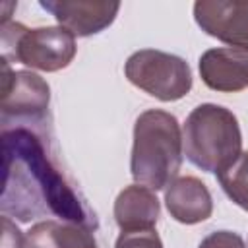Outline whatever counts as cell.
Returning a JSON list of instances; mask_svg holds the SVG:
<instances>
[{
    "label": "cell",
    "mask_w": 248,
    "mask_h": 248,
    "mask_svg": "<svg viewBox=\"0 0 248 248\" xmlns=\"http://www.w3.org/2000/svg\"><path fill=\"white\" fill-rule=\"evenodd\" d=\"M0 46L4 60L43 72H58L76 56V37L64 27L29 29L23 23L8 21L0 27Z\"/></svg>",
    "instance_id": "4"
},
{
    "label": "cell",
    "mask_w": 248,
    "mask_h": 248,
    "mask_svg": "<svg viewBox=\"0 0 248 248\" xmlns=\"http://www.w3.org/2000/svg\"><path fill=\"white\" fill-rule=\"evenodd\" d=\"M114 248H163V242L155 229L126 231V232H120Z\"/></svg>",
    "instance_id": "14"
},
{
    "label": "cell",
    "mask_w": 248,
    "mask_h": 248,
    "mask_svg": "<svg viewBox=\"0 0 248 248\" xmlns=\"http://www.w3.org/2000/svg\"><path fill=\"white\" fill-rule=\"evenodd\" d=\"M25 248H97L93 229L62 219H45L25 232Z\"/></svg>",
    "instance_id": "12"
},
{
    "label": "cell",
    "mask_w": 248,
    "mask_h": 248,
    "mask_svg": "<svg viewBox=\"0 0 248 248\" xmlns=\"http://www.w3.org/2000/svg\"><path fill=\"white\" fill-rule=\"evenodd\" d=\"M124 74L130 83L163 103L178 101L192 89L188 62L176 54L155 48H141L130 54L124 64Z\"/></svg>",
    "instance_id": "6"
},
{
    "label": "cell",
    "mask_w": 248,
    "mask_h": 248,
    "mask_svg": "<svg viewBox=\"0 0 248 248\" xmlns=\"http://www.w3.org/2000/svg\"><path fill=\"white\" fill-rule=\"evenodd\" d=\"M194 19L209 37L248 54V0H200Z\"/></svg>",
    "instance_id": "7"
},
{
    "label": "cell",
    "mask_w": 248,
    "mask_h": 248,
    "mask_svg": "<svg viewBox=\"0 0 248 248\" xmlns=\"http://www.w3.org/2000/svg\"><path fill=\"white\" fill-rule=\"evenodd\" d=\"M165 205L182 225H196L211 217L213 200L207 186L196 176H176L165 188Z\"/></svg>",
    "instance_id": "10"
},
{
    "label": "cell",
    "mask_w": 248,
    "mask_h": 248,
    "mask_svg": "<svg viewBox=\"0 0 248 248\" xmlns=\"http://www.w3.org/2000/svg\"><path fill=\"white\" fill-rule=\"evenodd\" d=\"M198 248H246V244L240 238V234L232 231H215L207 234Z\"/></svg>",
    "instance_id": "15"
},
{
    "label": "cell",
    "mask_w": 248,
    "mask_h": 248,
    "mask_svg": "<svg viewBox=\"0 0 248 248\" xmlns=\"http://www.w3.org/2000/svg\"><path fill=\"white\" fill-rule=\"evenodd\" d=\"M182 145L192 165L205 172L219 174L242 153L238 120L221 105H198L184 122Z\"/></svg>",
    "instance_id": "3"
},
{
    "label": "cell",
    "mask_w": 248,
    "mask_h": 248,
    "mask_svg": "<svg viewBox=\"0 0 248 248\" xmlns=\"http://www.w3.org/2000/svg\"><path fill=\"white\" fill-rule=\"evenodd\" d=\"M198 68L202 81L213 91L236 93L248 87V54L236 48H209L200 56Z\"/></svg>",
    "instance_id": "9"
},
{
    "label": "cell",
    "mask_w": 248,
    "mask_h": 248,
    "mask_svg": "<svg viewBox=\"0 0 248 248\" xmlns=\"http://www.w3.org/2000/svg\"><path fill=\"white\" fill-rule=\"evenodd\" d=\"M217 180L225 194L244 211H248V151L240 153L238 159L217 174Z\"/></svg>",
    "instance_id": "13"
},
{
    "label": "cell",
    "mask_w": 248,
    "mask_h": 248,
    "mask_svg": "<svg viewBox=\"0 0 248 248\" xmlns=\"http://www.w3.org/2000/svg\"><path fill=\"white\" fill-rule=\"evenodd\" d=\"M43 10L50 12L60 27L68 29L74 37H89L107 29L118 10V2L105 0H41Z\"/></svg>",
    "instance_id": "8"
},
{
    "label": "cell",
    "mask_w": 248,
    "mask_h": 248,
    "mask_svg": "<svg viewBox=\"0 0 248 248\" xmlns=\"http://www.w3.org/2000/svg\"><path fill=\"white\" fill-rule=\"evenodd\" d=\"M0 248H25V236L17 229V225L2 215V238H0Z\"/></svg>",
    "instance_id": "16"
},
{
    "label": "cell",
    "mask_w": 248,
    "mask_h": 248,
    "mask_svg": "<svg viewBox=\"0 0 248 248\" xmlns=\"http://www.w3.org/2000/svg\"><path fill=\"white\" fill-rule=\"evenodd\" d=\"M0 211L21 223L58 217L97 229L95 213L50 157L45 130L29 126L2 128Z\"/></svg>",
    "instance_id": "1"
},
{
    "label": "cell",
    "mask_w": 248,
    "mask_h": 248,
    "mask_svg": "<svg viewBox=\"0 0 248 248\" xmlns=\"http://www.w3.org/2000/svg\"><path fill=\"white\" fill-rule=\"evenodd\" d=\"M16 2H2L0 4V16H2V23H8L10 21V12L16 10Z\"/></svg>",
    "instance_id": "17"
},
{
    "label": "cell",
    "mask_w": 248,
    "mask_h": 248,
    "mask_svg": "<svg viewBox=\"0 0 248 248\" xmlns=\"http://www.w3.org/2000/svg\"><path fill=\"white\" fill-rule=\"evenodd\" d=\"M0 120L2 128L29 126L45 130L50 103L48 83L33 72L12 70L8 60H0Z\"/></svg>",
    "instance_id": "5"
},
{
    "label": "cell",
    "mask_w": 248,
    "mask_h": 248,
    "mask_svg": "<svg viewBox=\"0 0 248 248\" xmlns=\"http://www.w3.org/2000/svg\"><path fill=\"white\" fill-rule=\"evenodd\" d=\"M159 213L161 207L155 192L140 184L126 186L114 200V221L122 232L153 229Z\"/></svg>",
    "instance_id": "11"
},
{
    "label": "cell",
    "mask_w": 248,
    "mask_h": 248,
    "mask_svg": "<svg viewBox=\"0 0 248 248\" xmlns=\"http://www.w3.org/2000/svg\"><path fill=\"white\" fill-rule=\"evenodd\" d=\"M182 157V130L170 112L149 108L136 118L130 159L136 184L153 192L165 190L178 176Z\"/></svg>",
    "instance_id": "2"
}]
</instances>
